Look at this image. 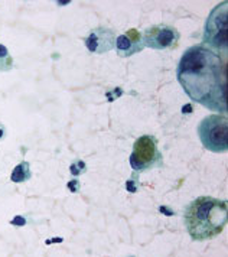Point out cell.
Masks as SVG:
<instances>
[{
	"mask_svg": "<svg viewBox=\"0 0 228 257\" xmlns=\"http://www.w3.org/2000/svg\"><path fill=\"white\" fill-rule=\"evenodd\" d=\"M176 78L192 101L225 116V55L218 54L204 44L194 45L183 52L176 70Z\"/></svg>",
	"mask_w": 228,
	"mask_h": 257,
	"instance_id": "cell-1",
	"label": "cell"
},
{
	"mask_svg": "<svg viewBox=\"0 0 228 257\" xmlns=\"http://www.w3.org/2000/svg\"><path fill=\"white\" fill-rule=\"evenodd\" d=\"M227 202L214 197H198L183 211L186 231L194 241L217 237L227 225Z\"/></svg>",
	"mask_w": 228,
	"mask_h": 257,
	"instance_id": "cell-2",
	"label": "cell"
},
{
	"mask_svg": "<svg viewBox=\"0 0 228 257\" xmlns=\"http://www.w3.org/2000/svg\"><path fill=\"white\" fill-rule=\"evenodd\" d=\"M228 121L224 114H211L202 118L198 126V136L206 151L224 153L227 151Z\"/></svg>",
	"mask_w": 228,
	"mask_h": 257,
	"instance_id": "cell-3",
	"label": "cell"
},
{
	"mask_svg": "<svg viewBox=\"0 0 228 257\" xmlns=\"http://www.w3.org/2000/svg\"><path fill=\"white\" fill-rule=\"evenodd\" d=\"M130 166L135 174H140L149 169L162 168L163 156L158 149V141L155 136L145 135L136 139L133 145V152L130 155Z\"/></svg>",
	"mask_w": 228,
	"mask_h": 257,
	"instance_id": "cell-4",
	"label": "cell"
},
{
	"mask_svg": "<svg viewBox=\"0 0 228 257\" xmlns=\"http://www.w3.org/2000/svg\"><path fill=\"white\" fill-rule=\"evenodd\" d=\"M227 2H222L214 8L206 19L204 29V45L217 51L218 54H227Z\"/></svg>",
	"mask_w": 228,
	"mask_h": 257,
	"instance_id": "cell-5",
	"label": "cell"
},
{
	"mask_svg": "<svg viewBox=\"0 0 228 257\" xmlns=\"http://www.w3.org/2000/svg\"><path fill=\"white\" fill-rule=\"evenodd\" d=\"M145 47L156 49V51H169L178 47L181 34L176 28L169 25H155L148 28L143 34Z\"/></svg>",
	"mask_w": 228,
	"mask_h": 257,
	"instance_id": "cell-6",
	"label": "cell"
},
{
	"mask_svg": "<svg viewBox=\"0 0 228 257\" xmlns=\"http://www.w3.org/2000/svg\"><path fill=\"white\" fill-rule=\"evenodd\" d=\"M114 44H116V32L105 26L92 29L85 38V47L91 54H105L113 49Z\"/></svg>",
	"mask_w": 228,
	"mask_h": 257,
	"instance_id": "cell-7",
	"label": "cell"
},
{
	"mask_svg": "<svg viewBox=\"0 0 228 257\" xmlns=\"http://www.w3.org/2000/svg\"><path fill=\"white\" fill-rule=\"evenodd\" d=\"M116 52L122 58H129L135 54H139L145 49L143 36L137 29H129L127 32L122 34L119 38H116Z\"/></svg>",
	"mask_w": 228,
	"mask_h": 257,
	"instance_id": "cell-8",
	"label": "cell"
},
{
	"mask_svg": "<svg viewBox=\"0 0 228 257\" xmlns=\"http://www.w3.org/2000/svg\"><path fill=\"white\" fill-rule=\"evenodd\" d=\"M31 176H32V174H31V166H29V164L26 161H23V162H21V164L16 165L13 168V171H12L11 174V181L15 182V184H22V182L29 181Z\"/></svg>",
	"mask_w": 228,
	"mask_h": 257,
	"instance_id": "cell-9",
	"label": "cell"
},
{
	"mask_svg": "<svg viewBox=\"0 0 228 257\" xmlns=\"http://www.w3.org/2000/svg\"><path fill=\"white\" fill-rule=\"evenodd\" d=\"M13 68V58L9 49L0 44V72H8Z\"/></svg>",
	"mask_w": 228,
	"mask_h": 257,
	"instance_id": "cell-10",
	"label": "cell"
},
{
	"mask_svg": "<svg viewBox=\"0 0 228 257\" xmlns=\"http://www.w3.org/2000/svg\"><path fill=\"white\" fill-rule=\"evenodd\" d=\"M69 172L72 176H80L81 174L87 172V166L82 161H75L74 164L69 166Z\"/></svg>",
	"mask_w": 228,
	"mask_h": 257,
	"instance_id": "cell-11",
	"label": "cell"
},
{
	"mask_svg": "<svg viewBox=\"0 0 228 257\" xmlns=\"http://www.w3.org/2000/svg\"><path fill=\"white\" fill-rule=\"evenodd\" d=\"M137 188H139V181H137V174H133L132 178L126 182V189L129 192H136Z\"/></svg>",
	"mask_w": 228,
	"mask_h": 257,
	"instance_id": "cell-12",
	"label": "cell"
},
{
	"mask_svg": "<svg viewBox=\"0 0 228 257\" xmlns=\"http://www.w3.org/2000/svg\"><path fill=\"white\" fill-rule=\"evenodd\" d=\"M67 187H68V189L71 191V192H78L81 188V184L78 179H72V181H69Z\"/></svg>",
	"mask_w": 228,
	"mask_h": 257,
	"instance_id": "cell-13",
	"label": "cell"
},
{
	"mask_svg": "<svg viewBox=\"0 0 228 257\" xmlns=\"http://www.w3.org/2000/svg\"><path fill=\"white\" fill-rule=\"evenodd\" d=\"M3 136H5V127L0 124V139H3Z\"/></svg>",
	"mask_w": 228,
	"mask_h": 257,
	"instance_id": "cell-14",
	"label": "cell"
},
{
	"mask_svg": "<svg viewBox=\"0 0 228 257\" xmlns=\"http://www.w3.org/2000/svg\"><path fill=\"white\" fill-rule=\"evenodd\" d=\"M130 257H133V256H130Z\"/></svg>",
	"mask_w": 228,
	"mask_h": 257,
	"instance_id": "cell-15",
	"label": "cell"
}]
</instances>
